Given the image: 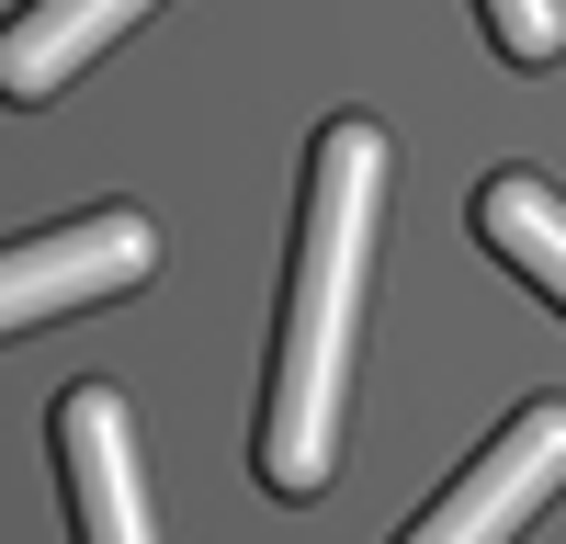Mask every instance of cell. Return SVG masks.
<instances>
[{
	"label": "cell",
	"instance_id": "cell-1",
	"mask_svg": "<svg viewBox=\"0 0 566 544\" xmlns=\"http://www.w3.org/2000/svg\"><path fill=\"white\" fill-rule=\"evenodd\" d=\"M374 227H386V125L340 114L306 148L295 284H283V341H272V386H261V488L272 499H317L340 477V397H352Z\"/></svg>",
	"mask_w": 566,
	"mask_h": 544
},
{
	"label": "cell",
	"instance_id": "cell-2",
	"mask_svg": "<svg viewBox=\"0 0 566 544\" xmlns=\"http://www.w3.org/2000/svg\"><path fill=\"white\" fill-rule=\"evenodd\" d=\"M159 272V227L148 216H69V227H45V239H12L0 250V341L12 329H45V317H69V306H103L125 284H148Z\"/></svg>",
	"mask_w": 566,
	"mask_h": 544
},
{
	"label": "cell",
	"instance_id": "cell-3",
	"mask_svg": "<svg viewBox=\"0 0 566 544\" xmlns=\"http://www.w3.org/2000/svg\"><path fill=\"white\" fill-rule=\"evenodd\" d=\"M555 488H566V397H533V408H510L499 442H488L397 544H522V522L544 511Z\"/></svg>",
	"mask_w": 566,
	"mask_h": 544
},
{
	"label": "cell",
	"instance_id": "cell-4",
	"mask_svg": "<svg viewBox=\"0 0 566 544\" xmlns=\"http://www.w3.org/2000/svg\"><path fill=\"white\" fill-rule=\"evenodd\" d=\"M57 488L80 544H159L148 533V477H136V420L114 386H69L57 397Z\"/></svg>",
	"mask_w": 566,
	"mask_h": 544
},
{
	"label": "cell",
	"instance_id": "cell-5",
	"mask_svg": "<svg viewBox=\"0 0 566 544\" xmlns=\"http://www.w3.org/2000/svg\"><path fill=\"white\" fill-rule=\"evenodd\" d=\"M136 12H148V0H23V12L0 23V103H45V91H69Z\"/></svg>",
	"mask_w": 566,
	"mask_h": 544
},
{
	"label": "cell",
	"instance_id": "cell-6",
	"mask_svg": "<svg viewBox=\"0 0 566 544\" xmlns=\"http://www.w3.org/2000/svg\"><path fill=\"white\" fill-rule=\"evenodd\" d=\"M464 227L522 272L533 295H555L566 306V193L555 181H533V170H499V181H476V205H464Z\"/></svg>",
	"mask_w": 566,
	"mask_h": 544
},
{
	"label": "cell",
	"instance_id": "cell-7",
	"mask_svg": "<svg viewBox=\"0 0 566 544\" xmlns=\"http://www.w3.org/2000/svg\"><path fill=\"white\" fill-rule=\"evenodd\" d=\"M510 69H555L566 57V0H476Z\"/></svg>",
	"mask_w": 566,
	"mask_h": 544
}]
</instances>
